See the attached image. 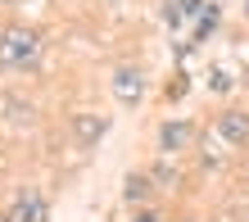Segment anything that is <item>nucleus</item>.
<instances>
[{
	"label": "nucleus",
	"mask_w": 249,
	"mask_h": 222,
	"mask_svg": "<svg viewBox=\"0 0 249 222\" xmlns=\"http://www.w3.org/2000/svg\"><path fill=\"white\" fill-rule=\"evenodd\" d=\"M41 59V37L32 27H0V68H32Z\"/></svg>",
	"instance_id": "obj_1"
},
{
	"label": "nucleus",
	"mask_w": 249,
	"mask_h": 222,
	"mask_svg": "<svg viewBox=\"0 0 249 222\" xmlns=\"http://www.w3.org/2000/svg\"><path fill=\"white\" fill-rule=\"evenodd\" d=\"M9 218L14 222H46L50 218V204H46V195H41L36 186H18L14 200H9Z\"/></svg>",
	"instance_id": "obj_2"
},
{
	"label": "nucleus",
	"mask_w": 249,
	"mask_h": 222,
	"mask_svg": "<svg viewBox=\"0 0 249 222\" xmlns=\"http://www.w3.org/2000/svg\"><path fill=\"white\" fill-rule=\"evenodd\" d=\"M141 95H145V73L141 68H113V100L118 105H141Z\"/></svg>",
	"instance_id": "obj_3"
},
{
	"label": "nucleus",
	"mask_w": 249,
	"mask_h": 222,
	"mask_svg": "<svg viewBox=\"0 0 249 222\" xmlns=\"http://www.w3.org/2000/svg\"><path fill=\"white\" fill-rule=\"evenodd\" d=\"M190 136H195V127H190V123H181V118H172V123H163V127H159V145H163V154L186 150V145H190Z\"/></svg>",
	"instance_id": "obj_4"
},
{
	"label": "nucleus",
	"mask_w": 249,
	"mask_h": 222,
	"mask_svg": "<svg viewBox=\"0 0 249 222\" xmlns=\"http://www.w3.org/2000/svg\"><path fill=\"white\" fill-rule=\"evenodd\" d=\"M105 131H109V118H100V113H72V136H77L82 145H95Z\"/></svg>",
	"instance_id": "obj_5"
},
{
	"label": "nucleus",
	"mask_w": 249,
	"mask_h": 222,
	"mask_svg": "<svg viewBox=\"0 0 249 222\" xmlns=\"http://www.w3.org/2000/svg\"><path fill=\"white\" fill-rule=\"evenodd\" d=\"M217 136H222L227 145H240V141H249V113L227 109L222 118H217Z\"/></svg>",
	"instance_id": "obj_6"
},
{
	"label": "nucleus",
	"mask_w": 249,
	"mask_h": 222,
	"mask_svg": "<svg viewBox=\"0 0 249 222\" xmlns=\"http://www.w3.org/2000/svg\"><path fill=\"white\" fill-rule=\"evenodd\" d=\"M123 195H127V204H145V200H150V177L131 172L127 182H123Z\"/></svg>",
	"instance_id": "obj_7"
},
{
	"label": "nucleus",
	"mask_w": 249,
	"mask_h": 222,
	"mask_svg": "<svg viewBox=\"0 0 249 222\" xmlns=\"http://www.w3.org/2000/svg\"><path fill=\"white\" fill-rule=\"evenodd\" d=\"M213 27H217V5H204V18L195 23V37L204 41V37H209V32H213Z\"/></svg>",
	"instance_id": "obj_8"
},
{
	"label": "nucleus",
	"mask_w": 249,
	"mask_h": 222,
	"mask_svg": "<svg viewBox=\"0 0 249 222\" xmlns=\"http://www.w3.org/2000/svg\"><path fill=\"white\" fill-rule=\"evenodd\" d=\"M5 123H27V118H32V105H18V100H5Z\"/></svg>",
	"instance_id": "obj_9"
},
{
	"label": "nucleus",
	"mask_w": 249,
	"mask_h": 222,
	"mask_svg": "<svg viewBox=\"0 0 249 222\" xmlns=\"http://www.w3.org/2000/svg\"><path fill=\"white\" fill-rule=\"evenodd\" d=\"M181 5H186V14H195V9H199V0H181Z\"/></svg>",
	"instance_id": "obj_10"
},
{
	"label": "nucleus",
	"mask_w": 249,
	"mask_h": 222,
	"mask_svg": "<svg viewBox=\"0 0 249 222\" xmlns=\"http://www.w3.org/2000/svg\"><path fill=\"white\" fill-rule=\"evenodd\" d=\"M136 222H159V218H150V213H141V218H136Z\"/></svg>",
	"instance_id": "obj_11"
},
{
	"label": "nucleus",
	"mask_w": 249,
	"mask_h": 222,
	"mask_svg": "<svg viewBox=\"0 0 249 222\" xmlns=\"http://www.w3.org/2000/svg\"><path fill=\"white\" fill-rule=\"evenodd\" d=\"M0 222H14V218H9V213H0Z\"/></svg>",
	"instance_id": "obj_12"
},
{
	"label": "nucleus",
	"mask_w": 249,
	"mask_h": 222,
	"mask_svg": "<svg viewBox=\"0 0 249 222\" xmlns=\"http://www.w3.org/2000/svg\"><path fill=\"white\" fill-rule=\"evenodd\" d=\"M245 14H249V0H245Z\"/></svg>",
	"instance_id": "obj_13"
}]
</instances>
